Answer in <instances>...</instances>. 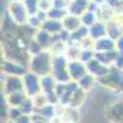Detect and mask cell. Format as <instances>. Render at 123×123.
<instances>
[{
    "mask_svg": "<svg viewBox=\"0 0 123 123\" xmlns=\"http://www.w3.org/2000/svg\"><path fill=\"white\" fill-rule=\"evenodd\" d=\"M80 53H81V47L71 44V47L67 50V58H69L70 60H80Z\"/></svg>",
    "mask_w": 123,
    "mask_h": 123,
    "instance_id": "obj_31",
    "label": "cell"
},
{
    "mask_svg": "<svg viewBox=\"0 0 123 123\" xmlns=\"http://www.w3.org/2000/svg\"><path fill=\"white\" fill-rule=\"evenodd\" d=\"M106 118L110 123H123V100L115 102L106 108Z\"/></svg>",
    "mask_w": 123,
    "mask_h": 123,
    "instance_id": "obj_8",
    "label": "cell"
},
{
    "mask_svg": "<svg viewBox=\"0 0 123 123\" xmlns=\"http://www.w3.org/2000/svg\"><path fill=\"white\" fill-rule=\"evenodd\" d=\"M50 7H53V4L50 0H39V10L48 11Z\"/></svg>",
    "mask_w": 123,
    "mask_h": 123,
    "instance_id": "obj_36",
    "label": "cell"
},
{
    "mask_svg": "<svg viewBox=\"0 0 123 123\" xmlns=\"http://www.w3.org/2000/svg\"><path fill=\"white\" fill-rule=\"evenodd\" d=\"M53 55L54 54L48 52L47 49H43L42 52L32 55L28 62V70L38 74L39 76L52 74Z\"/></svg>",
    "mask_w": 123,
    "mask_h": 123,
    "instance_id": "obj_1",
    "label": "cell"
},
{
    "mask_svg": "<svg viewBox=\"0 0 123 123\" xmlns=\"http://www.w3.org/2000/svg\"><path fill=\"white\" fill-rule=\"evenodd\" d=\"M89 35H90V27L83 25L81 27H79L76 31L71 32V39L70 41L73 43H80L84 38L89 37Z\"/></svg>",
    "mask_w": 123,
    "mask_h": 123,
    "instance_id": "obj_22",
    "label": "cell"
},
{
    "mask_svg": "<svg viewBox=\"0 0 123 123\" xmlns=\"http://www.w3.org/2000/svg\"><path fill=\"white\" fill-rule=\"evenodd\" d=\"M68 71L70 74V78L73 81H78L87 74L86 64L83 63L81 60H69L68 62Z\"/></svg>",
    "mask_w": 123,
    "mask_h": 123,
    "instance_id": "obj_9",
    "label": "cell"
},
{
    "mask_svg": "<svg viewBox=\"0 0 123 123\" xmlns=\"http://www.w3.org/2000/svg\"><path fill=\"white\" fill-rule=\"evenodd\" d=\"M52 4H53V7H57V9H65L68 6L67 0H52Z\"/></svg>",
    "mask_w": 123,
    "mask_h": 123,
    "instance_id": "obj_37",
    "label": "cell"
},
{
    "mask_svg": "<svg viewBox=\"0 0 123 123\" xmlns=\"http://www.w3.org/2000/svg\"><path fill=\"white\" fill-rule=\"evenodd\" d=\"M35 39L43 47V49H47L49 47H52L53 39H54V35L47 32L46 30H43L42 27H41V28H38L35 32Z\"/></svg>",
    "mask_w": 123,
    "mask_h": 123,
    "instance_id": "obj_11",
    "label": "cell"
},
{
    "mask_svg": "<svg viewBox=\"0 0 123 123\" xmlns=\"http://www.w3.org/2000/svg\"><path fill=\"white\" fill-rule=\"evenodd\" d=\"M86 68H87V73L89 74H91V75H94L95 78L100 79V78L105 76L108 73L111 67L102 64L100 60H97L96 58H94V59L89 60L87 63H86Z\"/></svg>",
    "mask_w": 123,
    "mask_h": 123,
    "instance_id": "obj_10",
    "label": "cell"
},
{
    "mask_svg": "<svg viewBox=\"0 0 123 123\" xmlns=\"http://www.w3.org/2000/svg\"><path fill=\"white\" fill-rule=\"evenodd\" d=\"M107 36L111 37L112 39H118L121 36H122V28L116 25V24H110L107 26Z\"/></svg>",
    "mask_w": 123,
    "mask_h": 123,
    "instance_id": "obj_28",
    "label": "cell"
},
{
    "mask_svg": "<svg viewBox=\"0 0 123 123\" xmlns=\"http://www.w3.org/2000/svg\"><path fill=\"white\" fill-rule=\"evenodd\" d=\"M62 22H63V27L70 32H74L76 31L79 27L83 26V22H81V17L80 16H75V15H71V14H68L63 20H62Z\"/></svg>",
    "mask_w": 123,
    "mask_h": 123,
    "instance_id": "obj_15",
    "label": "cell"
},
{
    "mask_svg": "<svg viewBox=\"0 0 123 123\" xmlns=\"http://www.w3.org/2000/svg\"><path fill=\"white\" fill-rule=\"evenodd\" d=\"M9 14L11 16L12 21L18 25V26H22L28 21V12H27V9L25 6V4L20 0H12L9 5Z\"/></svg>",
    "mask_w": 123,
    "mask_h": 123,
    "instance_id": "obj_4",
    "label": "cell"
},
{
    "mask_svg": "<svg viewBox=\"0 0 123 123\" xmlns=\"http://www.w3.org/2000/svg\"><path fill=\"white\" fill-rule=\"evenodd\" d=\"M24 90H25L24 76L5 75V81H4V94L5 95H10V94H14V92L24 91Z\"/></svg>",
    "mask_w": 123,
    "mask_h": 123,
    "instance_id": "obj_6",
    "label": "cell"
},
{
    "mask_svg": "<svg viewBox=\"0 0 123 123\" xmlns=\"http://www.w3.org/2000/svg\"><path fill=\"white\" fill-rule=\"evenodd\" d=\"M95 52H107V50H113L116 49V41L112 39L108 36H105L102 38H98L94 43Z\"/></svg>",
    "mask_w": 123,
    "mask_h": 123,
    "instance_id": "obj_12",
    "label": "cell"
},
{
    "mask_svg": "<svg viewBox=\"0 0 123 123\" xmlns=\"http://www.w3.org/2000/svg\"><path fill=\"white\" fill-rule=\"evenodd\" d=\"M89 36L94 41L107 36V26L104 22H101V21H96L94 25L90 27V35Z\"/></svg>",
    "mask_w": 123,
    "mask_h": 123,
    "instance_id": "obj_16",
    "label": "cell"
},
{
    "mask_svg": "<svg viewBox=\"0 0 123 123\" xmlns=\"http://www.w3.org/2000/svg\"><path fill=\"white\" fill-rule=\"evenodd\" d=\"M16 122H17V123H33L32 117L28 116V115H22V116L20 117Z\"/></svg>",
    "mask_w": 123,
    "mask_h": 123,
    "instance_id": "obj_40",
    "label": "cell"
},
{
    "mask_svg": "<svg viewBox=\"0 0 123 123\" xmlns=\"http://www.w3.org/2000/svg\"><path fill=\"white\" fill-rule=\"evenodd\" d=\"M115 67L119 68V69H123V53H119L115 60V63H113Z\"/></svg>",
    "mask_w": 123,
    "mask_h": 123,
    "instance_id": "obj_39",
    "label": "cell"
},
{
    "mask_svg": "<svg viewBox=\"0 0 123 123\" xmlns=\"http://www.w3.org/2000/svg\"><path fill=\"white\" fill-rule=\"evenodd\" d=\"M28 15H36L39 10V0H24Z\"/></svg>",
    "mask_w": 123,
    "mask_h": 123,
    "instance_id": "obj_29",
    "label": "cell"
},
{
    "mask_svg": "<svg viewBox=\"0 0 123 123\" xmlns=\"http://www.w3.org/2000/svg\"><path fill=\"white\" fill-rule=\"evenodd\" d=\"M118 54H119V52L117 49L107 50V52H95V58L97 60H100L102 64L111 67V65H113V63H115V60H116Z\"/></svg>",
    "mask_w": 123,
    "mask_h": 123,
    "instance_id": "obj_14",
    "label": "cell"
},
{
    "mask_svg": "<svg viewBox=\"0 0 123 123\" xmlns=\"http://www.w3.org/2000/svg\"><path fill=\"white\" fill-rule=\"evenodd\" d=\"M27 25L32 28H41L42 27V21L37 17V15H31L28 17V21H27Z\"/></svg>",
    "mask_w": 123,
    "mask_h": 123,
    "instance_id": "obj_35",
    "label": "cell"
},
{
    "mask_svg": "<svg viewBox=\"0 0 123 123\" xmlns=\"http://www.w3.org/2000/svg\"><path fill=\"white\" fill-rule=\"evenodd\" d=\"M67 1H69V0H67Z\"/></svg>",
    "mask_w": 123,
    "mask_h": 123,
    "instance_id": "obj_45",
    "label": "cell"
},
{
    "mask_svg": "<svg viewBox=\"0 0 123 123\" xmlns=\"http://www.w3.org/2000/svg\"><path fill=\"white\" fill-rule=\"evenodd\" d=\"M24 113L21 112L20 107H15V106H10L9 107V111H7V116H9V119H12V121H17L20 117H21Z\"/></svg>",
    "mask_w": 123,
    "mask_h": 123,
    "instance_id": "obj_34",
    "label": "cell"
},
{
    "mask_svg": "<svg viewBox=\"0 0 123 123\" xmlns=\"http://www.w3.org/2000/svg\"><path fill=\"white\" fill-rule=\"evenodd\" d=\"M18 107H20V110H21V112L24 115H28V116H32L35 113V110H36L32 97H27Z\"/></svg>",
    "mask_w": 123,
    "mask_h": 123,
    "instance_id": "obj_25",
    "label": "cell"
},
{
    "mask_svg": "<svg viewBox=\"0 0 123 123\" xmlns=\"http://www.w3.org/2000/svg\"><path fill=\"white\" fill-rule=\"evenodd\" d=\"M52 75L55 78L58 83H70L71 78L68 71V60L67 57L62 54L53 55V67H52Z\"/></svg>",
    "mask_w": 123,
    "mask_h": 123,
    "instance_id": "obj_3",
    "label": "cell"
},
{
    "mask_svg": "<svg viewBox=\"0 0 123 123\" xmlns=\"http://www.w3.org/2000/svg\"><path fill=\"white\" fill-rule=\"evenodd\" d=\"M42 28L46 30L47 32L52 35H58L62 30H63V22L60 20H54V18H47L42 24Z\"/></svg>",
    "mask_w": 123,
    "mask_h": 123,
    "instance_id": "obj_18",
    "label": "cell"
},
{
    "mask_svg": "<svg viewBox=\"0 0 123 123\" xmlns=\"http://www.w3.org/2000/svg\"><path fill=\"white\" fill-rule=\"evenodd\" d=\"M32 100H33V104H35L36 110L43 107V106H46V105L48 104L47 97H46V95L43 94V92H41V94H38V95H36L35 97H32ZM36 110H35V111H36Z\"/></svg>",
    "mask_w": 123,
    "mask_h": 123,
    "instance_id": "obj_32",
    "label": "cell"
},
{
    "mask_svg": "<svg viewBox=\"0 0 123 123\" xmlns=\"http://www.w3.org/2000/svg\"><path fill=\"white\" fill-rule=\"evenodd\" d=\"M6 123H17V122H16V121H12V119H9Z\"/></svg>",
    "mask_w": 123,
    "mask_h": 123,
    "instance_id": "obj_42",
    "label": "cell"
},
{
    "mask_svg": "<svg viewBox=\"0 0 123 123\" xmlns=\"http://www.w3.org/2000/svg\"><path fill=\"white\" fill-rule=\"evenodd\" d=\"M85 96H86V91L81 87H76L75 91L73 92L71 95V98H70V104H69V107H73V108H78L80 107L81 105L84 104L85 101Z\"/></svg>",
    "mask_w": 123,
    "mask_h": 123,
    "instance_id": "obj_19",
    "label": "cell"
},
{
    "mask_svg": "<svg viewBox=\"0 0 123 123\" xmlns=\"http://www.w3.org/2000/svg\"><path fill=\"white\" fill-rule=\"evenodd\" d=\"M24 85H25V91L28 97H35L36 95L42 92L41 76L31 70H28L24 75Z\"/></svg>",
    "mask_w": 123,
    "mask_h": 123,
    "instance_id": "obj_5",
    "label": "cell"
},
{
    "mask_svg": "<svg viewBox=\"0 0 123 123\" xmlns=\"http://www.w3.org/2000/svg\"><path fill=\"white\" fill-rule=\"evenodd\" d=\"M94 84H95V76H94V75H91V74H89V73H87L86 75H84L83 78H81V79L78 81L79 87L84 89L85 91L91 90L92 86H94Z\"/></svg>",
    "mask_w": 123,
    "mask_h": 123,
    "instance_id": "obj_24",
    "label": "cell"
},
{
    "mask_svg": "<svg viewBox=\"0 0 123 123\" xmlns=\"http://www.w3.org/2000/svg\"><path fill=\"white\" fill-rule=\"evenodd\" d=\"M95 58V49L92 48H83L81 49V53H80V60L83 63H87L89 60L94 59Z\"/></svg>",
    "mask_w": 123,
    "mask_h": 123,
    "instance_id": "obj_30",
    "label": "cell"
},
{
    "mask_svg": "<svg viewBox=\"0 0 123 123\" xmlns=\"http://www.w3.org/2000/svg\"><path fill=\"white\" fill-rule=\"evenodd\" d=\"M121 4H122V5H123V0H121Z\"/></svg>",
    "mask_w": 123,
    "mask_h": 123,
    "instance_id": "obj_44",
    "label": "cell"
},
{
    "mask_svg": "<svg viewBox=\"0 0 123 123\" xmlns=\"http://www.w3.org/2000/svg\"><path fill=\"white\" fill-rule=\"evenodd\" d=\"M98 83L102 86L108 87L111 90L123 92V69L111 65L110 71L105 76L98 79Z\"/></svg>",
    "mask_w": 123,
    "mask_h": 123,
    "instance_id": "obj_2",
    "label": "cell"
},
{
    "mask_svg": "<svg viewBox=\"0 0 123 123\" xmlns=\"http://www.w3.org/2000/svg\"><path fill=\"white\" fill-rule=\"evenodd\" d=\"M35 112L39 113L41 116H42L43 118H46L47 121L53 119L54 116H55V108H54V105H52V104H47V105L43 106V107L37 108Z\"/></svg>",
    "mask_w": 123,
    "mask_h": 123,
    "instance_id": "obj_23",
    "label": "cell"
},
{
    "mask_svg": "<svg viewBox=\"0 0 123 123\" xmlns=\"http://www.w3.org/2000/svg\"><path fill=\"white\" fill-rule=\"evenodd\" d=\"M57 84H58V81L55 80V78L52 74L41 76V86H42L43 94H49V92L55 91Z\"/></svg>",
    "mask_w": 123,
    "mask_h": 123,
    "instance_id": "obj_17",
    "label": "cell"
},
{
    "mask_svg": "<svg viewBox=\"0 0 123 123\" xmlns=\"http://www.w3.org/2000/svg\"><path fill=\"white\" fill-rule=\"evenodd\" d=\"M6 97V102L9 106H15V107H18L22 102L28 97L26 91H18V92H14V94H10V95H5Z\"/></svg>",
    "mask_w": 123,
    "mask_h": 123,
    "instance_id": "obj_20",
    "label": "cell"
},
{
    "mask_svg": "<svg viewBox=\"0 0 123 123\" xmlns=\"http://www.w3.org/2000/svg\"><path fill=\"white\" fill-rule=\"evenodd\" d=\"M116 49L119 53H123V35L118 39H116Z\"/></svg>",
    "mask_w": 123,
    "mask_h": 123,
    "instance_id": "obj_41",
    "label": "cell"
},
{
    "mask_svg": "<svg viewBox=\"0 0 123 123\" xmlns=\"http://www.w3.org/2000/svg\"><path fill=\"white\" fill-rule=\"evenodd\" d=\"M43 50V47L41 46L36 39H32V41H30V43H28V53L31 55H35L39 52H42Z\"/></svg>",
    "mask_w": 123,
    "mask_h": 123,
    "instance_id": "obj_33",
    "label": "cell"
},
{
    "mask_svg": "<svg viewBox=\"0 0 123 123\" xmlns=\"http://www.w3.org/2000/svg\"><path fill=\"white\" fill-rule=\"evenodd\" d=\"M89 0H73L68 5V12L75 16H81L87 11Z\"/></svg>",
    "mask_w": 123,
    "mask_h": 123,
    "instance_id": "obj_13",
    "label": "cell"
},
{
    "mask_svg": "<svg viewBox=\"0 0 123 123\" xmlns=\"http://www.w3.org/2000/svg\"><path fill=\"white\" fill-rule=\"evenodd\" d=\"M31 117H32L33 123H48V121H47L46 118H43L39 113H37V112H35V113L31 116Z\"/></svg>",
    "mask_w": 123,
    "mask_h": 123,
    "instance_id": "obj_38",
    "label": "cell"
},
{
    "mask_svg": "<svg viewBox=\"0 0 123 123\" xmlns=\"http://www.w3.org/2000/svg\"><path fill=\"white\" fill-rule=\"evenodd\" d=\"M47 12H48V18L60 20V21L69 14L65 9H57V7H50Z\"/></svg>",
    "mask_w": 123,
    "mask_h": 123,
    "instance_id": "obj_26",
    "label": "cell"
},
{
    "mask_svg": "<svg viewBox=\"0 0 123 123\" xmlns=\"http://www.w3.org/2000/svg\"><path fill=\"white\" fill-rule=\"evenodd\" d=\"M68 123H78V122H68Z\"/></svg>",
    "mask_w": 123,
    "mask_h": 123,
    "instance_id": "obj_43",
    "label": "cell"
},
{
    "mask_svg": "<svg viewBox=\"0 0 123 123\" xmlns=\"http://www.w3.org/2000/svg\"><path fill=\"white\" fill-rule=\"evenodd\" d=\"M80 17H81V22H83V25L87 26V27H91L96 22V15H95L94 11H89L87 10V11L84 12Z\"/></svg>",
    "mask_w": 123,
    "mask_h": 123,
    "instance_id": "obj_27",
    "label": "cell"
},
{
    "mask_svg": "<svg viewBox=\"0 0 123 123\" xmlns=\"http://www.w3.org/2000/svg\"><path fill=\"white\" fill-rule=\"evenodd\" d=\"M28 71V68H26L24 64L17 63L15 60L4 59L1 63V73L5 75H18L24 76Z\"/></svg>",
    "mask_w": 123,
    "mask_h": 123,
    "instance_id": "obj_7",
    "label": "cell"
},
{
    "mask_svg": "<svg viewBox=\"0 0 123 123\" xmlns=\"http://www.w3.org/2000/svg\"><path fill=\"white\" fill-rule=\"evenodd\" d=\"M78 86H79V85H78L76 81H73V80H71L70 83H68V84H67V89H65V91H64L63 96L60 97V102H59V104L63 105V106H67V105L69 106L71 95H73V92L75 91V89H76Z\"/></svg>",
    "mask_w": 123,
    "mask_h": 123,
    "instance_id": "obj_21",
    "label": "cell"
}]
</instances>
